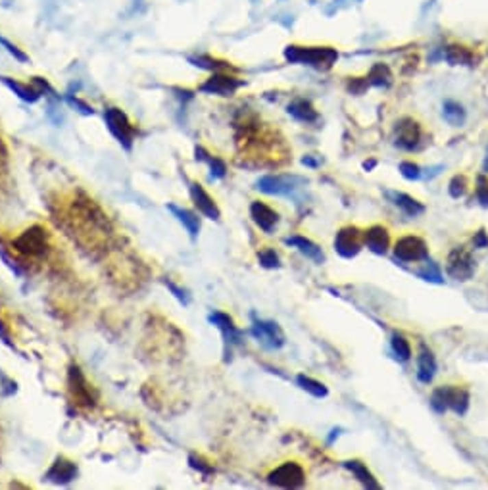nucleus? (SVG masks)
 <instances>
[{
  "mask_svg": "<svg viewBox=\"0 0 488 490\" xmlns=\"http://www.w3.org/2000/svg\"><path fill=\"white\" fill-rule=\"evenodd\" d=\"M444 58L452 66H475L477 56L465 47H459V45H450L444 50Z\"/></svg>",
  "mask_w": 488,
  "mask_h": 490,
  "instance_id": "24",
  "label": "nucleus"
},
{
  "mask_svg": "<svg viewBox=\"0 0 488 490\" xmlns=\"http://www.w3.org/2000/svg\"><path fill=\"white\" fill-rule=\"evenodd\" d=\"M69 391L73 394V398L77 400V404L83 406H95V396L90 394V387H88L87 379L83 377V373L77 365L69 367Z\"/></svg>",
  "mask_w": 488,
  "mask_h": 490,
  "instance_id": "13",
  "label": "nucleus"
},
{
  "mask_svg": "<svg viewBox=\"0 0 488 490\" xmlns=\"http://www.w3.org/2000/svg\"><path fill=\"white\" fill-rule=\"evenodd\" d=\"M367 87H369L367 77H354L350 79V83H348V90H350L352 95H363Z\"/></svg>",
  "mask_w": 488,
  "mask_h": 490,
  "instance_id": "38",
  "label": "nucleus"
},
{
  "mask_svg": "<svg viewBox=\"0 0 488 490\" xmlns=\"http://www.w3.org/2000/svg\"><path fill=\"white\" fill-rule=\"evenodd\" d=\"M391 346L394 356L400 360V362H408L411 358V346L408 343V339L400 333H394L391 339Z\"/></svg>",
  "mask_w": 488,
  "mask_h": 490,
  "instance_id": "31",
  "label": "nucleus"
},
{
  "mask_svg": "<svg viewBox=\"0 0 488 490\" xmlns=\"http://www.w3.org/2000/svg\"><path fill=\"white\" fill-rule=\"evenodd\" d=\"M260 264L264 265L265 269H275V267H279V256L275 254V250H264V252H260Z\"/></svg>",
  "mask_w": 488,
  "mask_h": 490,
  "instance_id": "36",
  "label": "nucleus"
},
{
  "mask_svg": "<svg viewBox=\"0 0 488 490\" xmlns=\"http://www.w3.org/2000/svg\"><path fill=\"white\" fill-rule=\"evenodd\" d=\"M483 169L488 173V148H487V158H485V166H483Z\"/></svg>",
  "mask_w": 488,
  "mask_h": 490,
  "instance_id": "47",
  "label": "nucleus"
},
{
  "mask_svg": "<svg viewBox=\"0 0 488 490\" xmlns=\"http://www.w3.org/2000/svg\"><path fill=\"white\" fill-rule=\"evenodd\" d=\"M104 119H106V125L110 129V133L119 140V145L131 150L133 148V140H135V127L131 125V121L127 119V116L117 108H106L104 112Z\"/></svg>",
  "mask_w": 488,
  "mask_h": 490,
  "instance_id": "7",
  "label": "nucleus"
},
{
  "mask_svg": "<svg viewBox=\"0 0 488 490\" xmlns=\"http://www.w3.org/2000/svg\"><path fill=\"white\" fill-rule=\"evenodd\" d=\"M196 160H202V162H208V164H210L212 179H221V177L227 175V166H225L223 160L212 158L210 154H206L204 148H196Z\"/></svg>",
  "mask_w": 488,
  "mask_h": 490,
  "instance_id": "30",
  "label": "nucleus"
},
{
  "mask_svg": "<svg viewBox=\"0 0 488 490\" xmlns=\"http://www.w3.org/2000/svg\"><path fill=\"white\" fill-rule=\"evenodd\" d=\"M167 210L173 214V216L183 223V227H185L186 231H188V235L193 236V238H196L198 236V233H200V217L196 216V214H193L191 210H185V208H179L175 206V204H169L167 206Z\"/></svg>",
  "mask_w": 488,
  "mask_h": 490,
  "instance_id": "25",
  "label": "nucleus"
},
{
  "mask_svg": "<svg viewBox=\"0 0 488 490\" xmlns=\"http://www.w3.org/2000/svg\"><path fill=\"white\" fill-rule=\"evenodd\" d=\"M442 118L444 121L452 125V127H461L465 123V118H467V112L465 108L456 102V100H446L444 106H442Z\"/></svg>",
  "mask_w": 488,
  "mask_h": 490,
  "instance_id": "26",
  "label": "nucleus"
},
{
  "mask_svg": "<svg viewBox=\"0 0 488 490\" xmlns=\"http://www.w3.org/2000/svg\"><path fill=\"white\" fill-rule=\"evenodd\" d=\"M286 112H289L294 119L302 121V123H315V121L319 119V114H317V110L313 108L312 102H310V100H304V98H298V100L291 102Z\"/></svg>",
  "mask_w": 488,
  "mask_h": 490,
  "instance_id": "23",
  "label": "nucleus"
},
{
  "mask_svg": "<svg viewBox=\"0 0 488 490\" xmlns=\"http://www.w3.org/2000/svg\"><path fill=\"white\" fill-rule=\"evenodd\" d=\"M191 62H193L195 66H198V68H204V69H219V68H223V66H227V64H221V62L210 58V56H198V58H191Z\"/></svg>",
  "mask_w": 488,
  "mask_h": 490,
  "instance_id": "37",
  "label": "nucleus"
},
{
  "mask_svg": "<svg viewBox=\"0 0 488 490\" xmlns=\"http://www.w3.org/2000/svg\"><path fill=\"white\" fill-rule=\"evenodd\" d=\"M306 183L308 181L298 175H264L256 183V188L271 196H291Z\"/></svg>",
  "mask_w": 488,
  "mask_h": 490,
  "instance_id": "6",
  "label": "nucleus"
},
{
  "mask_svg": "<svg viewBox=\"0 0 488 490\" xmlns=\"http://www.w3.org/2000/svg\"><path fill=\"white\" fill-rule=\"evenodd\" d=\"M475 246H477V248H485V246H488V236L485 231H478L477 235H475Z\"/></svg>",
  "mask_w": 488,
  "mask_h": 490,
  "instance_id": "42",
  "label": "nucleus"
},
{
  "mask_svg": "<svg viewBox=\"0 0 488 490\" xmlns=\"http://www.w3.org/2000/svg\"><path fill=\"white\" fill-rule=\"evenodd\" d=\"M467 188H469L467 177L463 175V173H459V175L452 177V181H450L448 185V193L452 198H461V196H465Z\"/></svg>",
  "mask_w": 488,
  "mask_h": 490,
  "instance_id": "33",
  "label": "nucleus"
},
{
  "mask_svg": "<svg viewBox=\"0 0 488 490\" xmlns=\"http://www.w3.org/2000/svg\"><path fill=\"white\" fill-rule=\"evenodd\" d=\"M284 245L296 248V250H298L300 254H304L306 258H310V260H313L315 264H323V262H325V254H323L321 248L315 245L313 241H310V238H306V236H300V235L286 236V238H284Z\"/></svg>",
  "mask_w": 488,
  "mask_h": 490,
  "instance_id": "19",
  "label": "nucleus"
},
{
  "mask_svg": "<svg viewBox=\"0 0 488 490\" xmlns=\"http://www.w3.org/2000/svg\"><path fill=\"white\" fill-rule=\"evenodd\" d=\"M400 173L402 177H406L408 181H419L421 177H423L421 167L417 166V164H413V162H402Z\"/></svg>",
  "mask_w": 488,
  "mask_h": 490,
  "instance_id": "34",
  "label": "nucleus"
},
{
  "mask_svg": "<svg viewBox=\"0 0 488 490\" xmlns=\"http://www.w3.org/2000/svg\"><path fill=\"white\" fill-rule=\"evenodd\" d=\"M296 382H298V387H300L302 391L310 392L315 398H325V396L329 394L327 387H325L323 382L315 381V379L308 377V375H298V377H296Z\"/></svg>",
  "mask_w": 488,
  "mask_h": 490,
  "instance_id": "29",
  "label": "nucleus"
},
{
  "mask_svg": "<svg viewBox=\"0 0 488 490\" xmlns=\"http://www.w3.org/2000/svg\"><path fill=\"white\" fill-rule=\"evenodd\" d=\"M367 81H369V85H373V87H391V69H389V66H385V64H375L371 71H369V75H367Z\"/></svg>",
  "mask_w": 488,
  "mask_h": 490,
  "instance_id": "28",
  "label": "nucleus"
},
{
  "mask_svg": "<svg viewBox=\"0 0 488 490\" xmlns=\"http://www.w3.org/2000/svg\"><path fill=\"white\" fill-rule=\"evenodd\" d=\"M387 196L392 200V204L396 208H400L406 216L417 217L421 214H425V206L421 204L419 200H415L413 196L406 195V193H396V191H389Z\"/></svg>",
  "mask_w": 488,
  "mask_h": 490,
  "instance_id": "20",
  "label": "nucleus"
},
{
  "mask_svg": "<svg viewBox=\"0 0 488 490\" xmlns=\"http://www.w3.org/2000/svg\"><path fill=\"white\" fill-rule=\"evenodd\" d=\"M77 477V465L73 461L66 460V458H58L52 463V467L47 473L45 479L54 482V485H68Z\"/></svg>",
  "mask_w": 488,
  "mask_h": 490,
  "instance_id": "17",
  "label": "nucleus"
},
{
  "mask_svg": "<svg viewBox=\"0 0 488 490\" xmlns=\"http://www.w3.org/2000/svg\"><path fill=\"white\" fill-rule=\"evenodd\" d=\"M346 469L350 471L352 475L356 477V479L360 480L361 485L365 487V489H371V490H379L381 489V485L377 482V479L373 477V473L369 469H367V465L363 463V461L360 460H348L342 463Z\"/></svg>",
  "mask_w": 488,
  "mask_h": 490,
  "instance_id": "22",
  "label": "nucleus"
},
{
  "mask_svg": "<svg viewBox=\"0 0 488 490\" xmlns=\"http://www.w3.org/2000/svg\"><path fill=\"white\" fill-rule=\"evenodd\" d=\"M361 245H363V233L356 225L342 227L334 236V250L346 260H352L360 254Z\"/></svg>",
  "mask_w": 488,
  "mask_h": 490,
  "instance_id": "9",
  "label": "nucleus"
},
{
  "mask_svg": "<svg viewBox=\"0 0 488 490\" xmlns=\"http://www.w3.org/2000/svg\"><path fill=\"white\" fill-rule=\"evenodd\" d=\"M437 375V360L427 346H421L417 356V379L425 384H429Z\"/></svg>",
  "mask_w": 488,
  "mask_h": 490,
  "instance_id": "21",
  "label": "nucleus"
},
{
  "mask_svg": "<svg viewBox=\"0 0 488 490\" xmlns=\"http://www.w3.org/2000/svg\"><path fill=\"white\" fill-rule=\"evenodd\" d=\"M363 245L371 250L373 254L385 256L391 248V233L382 225H373L363 233Z\"/></svg>",
  "mask_w": 488,
  "mask_h": 490,
  "instance_id": "14",
  "label": "nucleus"
},
{
  "mask_svg": "<svg viewBox=\"0 0 488 490\" xmlns=\"http://www.w3.org/2000/svg\"><path fill=\"white\" fill-rule=\"evenodd\" d=\"M341 432H342V429H332L331 434H329V439H327V444H332V442H334V439H339V437H341Z\"/></svg>",
  "mask_w": 488,
  "mask_h": 490,
  "instance_id": "44",
  "label": "nucleus"
},
{
  "mask_svg": "<svg viewBox=\"0 0 488 490\" xmlns=\"http://www.w3.org/2000/svg\"><path fill=\"white\" fill-rule=\"evenodd\" d=\"M363 167H365V169H373V167H375V162H373V160L371 162H365V164H363Z\"/></svg>",
  "mask_w": 488,
  "mask_h": 490,
  "instance_id": "46",
  "label": "nucleus"
},
{
  "mask_svg": "<svg viewBox=\"0 0 488 490\" xmlns=\"http://www.w3.org/2000/svg\"><path fill=\"white\" fill-rule=\"evenodd\" d=\"M250 333L254 334V339L258 343H262L265 348H269V350H279L281 346H284L283 329L279 327V323H275V321L252 317V329H250Z\"/></svg>",
  "mask_w": 488,
  "mask_h": 490,
  "instance_id": "8",
  "label": "nucleus"
},
{
  "mask_svg": "<svg viewBox=\"0 0 488 490\" xmlns=\"http://www.w3.org/2000/svg\"><path fill=\"white\" fill-rule=\"evenodd\" d=\"M208 321L212 325H215L221 333H223V339L227 344H239L241 339H243V333L236 329L234 325L233 317H229L223 312H214V314L208 315Z\"/></svg>",
  "mask_w": 488,
  "mask_h": 490,
  "instance_id": "18",
  "label": "nucleus"
},
{
  "mask_svg": "<svg viewBox=\"0 0 488 490\" xmlns=\"http://www.w3.org/2000/svg\"><path fill=\"white\" fill-rule=\"evenodd\" d=\"M302 164H304V166H310V167H319V162H315V160H312V156L302 158Z\"/></svg>",
  "mask_w": 488,
  "mask_h": 490,
  "instance_id": "43",
  "label": "nucleus"
},
{
  "mask_svg": "<svg viewBox=\"0 0 488 490\" xmlns=\"http://www.w3.org/2000/svg\"><path fill=\"white\" fill-rule=\"evenodd\" d=\"M2 83H4L8 88H12L14 95H18V97H20L21 100H25V102H37V100L40 98L39 88L23 85V83H20V81H12L10 77H2Z\"/></svg>",
  "mask_w": 488,
  "mask_h": 490,
  "instance_id": "27",
  "label": "nucleus"
},
{
  "mask_svg": "<svg viewBox=\"0 0 488 490\" xmlns=\"http://www.w3.org/2000/svg\"><path fill=\"white\" fill-rule=\"evenodd\" d=\"M475 260L471 258L467 250L463 248H454L448 256L446 262V271L452 279L456 281H469L473 273H475Z\"/></svg>",
  "mask_w": 488,
  "mask_h": 490,
  "instance_id": "10",
  "label": "nucleus"
},
{
  "mask_svg": "<svg viewBox=\"0 0 488 490\" xmlns=\"http://www.w3.org/2000/svg\"><path fill=\"white\" fill-rule=\"evenodd\" d=\"M417 277H421L423 281H429V283L435 284H442L444 279H442V271H440L439 264H435L432 260H425V265L417 269Z\"/></svg>",
  "mask_w": 488,
  "mask_h": 490,
  "instance_id": "32",
  "label": "nucleus"
},
{
  "mask_svg": "<svg viewBox=\"0 0 488 490\" xmlns=\"http://www.w3.org/2000/svg\"><path fill=\"white\" fill-rule=\"evenodd\" d=\"M430 406L437 413H444L452 410L458 415H465L469 410V392L461 387H439L430 394Z\"/></svg>",
  "mask_w": 488,
  "mask_h": 490,
  "instance_id": "2",
  "label": "nucleus"
},
{
  "mask_svg": "<svg viewBox=\"0 0 488 490\" xmlns=\"http://www.w3.org/2000/svg\"><path fill=\"white\" fill-rule=\"evenodd\" d=\"M267 482L279 489H300L306 482V471L300 463L286 461L267 475Z\"/></svg>",
  "mask_w": 488,
  "mask_h": 490,
  "instance_id": "4",
  "label": "nucleus"
},
{
  "mask_svg": "<svg viewBox=\"0 0 488 490\" xmlns=\"http://www.w3.org/2000/svg\"><path fill=\"white\" fill-rule=\"evenodd\" d=\"M188 461H191V465L195 467V469H198L202 475H210V473H214V469L210 467V465H206L204 461L200 460V458H196V456H191L188 458Z\"/></svg>",
  "mask_w": 488,
  "mask_h": 490,
  "instance_id": "39",
  "label": "nucleus"
},
{
  "mask_svg": "<svg viewBox=\"0 0 488 490\" xmlns=\"http://www.w3.org/2000/svg\"><path fill=\"white\" fill-rule=\"evenodd\" d=\"M191 198H193V202H195V206L198 208V212L200 214H204L208 219H214V221H217L219 217H221V212H219V208H217V204H215V200L212 198V196L208 195L204 191V186L198 185V183H191Z\"/></svg>",
  "mask_w": 488,
  "mask_h": 490,
  "instance_id": "15",
  "label": "nucleus"
},
{
  "mask_svg": "<svg viewBox=\"0 0 488 490\" xmlns=\"http://www.w3.org/2000/svg\"><path fill=\"white\" fill-rule=\"evenodd\" d=\"M421 143V127L415 119L404 118L396 121L394 127V145L402 150H415Z\"/></svg>",
  "mask_w": 488,
  "mask_h": 490,
  "instance_id": "11",
  "label": "nucleus"
},
{
  "mask_svg": "<svg viewBox=\"0 0 488 490\" xmlns=\"http://www.w3.org/2000/svg\"><path fill=\"white\" fill-rule=\"evenodd\" d=\"M440 169H442V166H437V167H430V173H427V179H432V177H437L440 173Z\"/></svg>",
  "mask_w": 488,
  "mask_h": 490,
  "instance_id": "45",
  "label": "nucleus"
},
{
  "mask_svg": "<svg viewBox=\"0 0 488 490\" xmlns=\"http://www.w3.org/2000/svg\"><path fill=\"white\" fill-rule=\"evenodd\" d=\"M167 286H169V291L175 294V298H179V302H183V304H188V296H186L185 291H181V289H177L173 283H167Z\"/></svg>",
  "mask_w": 488,
  "mask_h": 490,
  "instance_id": "40",
  "label": "nucleus"
},
{
  "mask_svg": "<svg viewBox=\"0 0 488 490\" xmlns=\"http://www.w3.org/2000/svg\"><path fill=\"white\" fill-rule=\"evenodd\" d=\"M244 83L241 79L223 75V73H214L206 83L200 85V90L206 95H219V97H231L236 88L243 87Z\"/></svg>",
  "mask_w": 488,
  "mask_h": 490,
  "instance_id": "12",
  "label": "nucleus"
},
{
  "mask_svg": "<svg viewBox=\"0 0 488 490\" xmlns=\"http://www.w3.org/2000/svg\"><path fill=\"white\" fill-rule=\"evenodd\" d=\"M68 102L71 104V106H77V108H81V112L83 114H87V116H90L93 114V108H88L87 104H83L81 100H77V98H68Z\"/></svg>",
  "mask_w": 488,
  "mask_h": 490,
  "instance_id": "41",
  "label": "nucleus"
},
{
  "mask_svg": "<svg viewBox=\"0 0 488 490\" xmlns=\"http://www.w3.org/2000/svg\"><path fill=\"white\" fill-rule=\"evenodd\" d=\"M475 196H477V200H478V204H480V206L488 208V179H487V175L477 177V191H475Z\"/></svg>",
  "mask_w": 488,
  "mask_h": 490,
  "instance_id": "35",
  "label": "nucleus"
},
{
  "mask_svg": "<svg viewBox=\"0 0 488 490\" xmlns=\"http://www.w3.org/2000/svg\"><path fill=\"white\" fill-rule=\"evenodd\" d=\"M284 58L291 64H304L315 69H331L339 60V52L332 47H286Z\"/></svg>",
  "mask_w": 488,
  "mask_h": 490,
  "instance_id": "1",
  "label": "nucleus"
},
{
  "mask_svg": "<svg viewBox=\"0 0 488 490\" xmlns=\"http://www.w3.org/2000/svg\"><path fill=\"white\" fill-rule=\"evenodd\" d=\"M250 216L254 219L256 225L260 227L264 233H271L275 227H277V223H279V214L275 212L273 208H269L267 204H264V202H260V200L252 202Z\"/></svg>",
  "mask_w": 488,
  "mask_h": 490,
  "instance_id": "16",
  "label": "nucleus"
},
{
  "mask_svg": "<svg viewBox=\"0 0 488 490\" xmlns=\"http://www.w3.org/2000/svg\"><path fill=\"white\" fill-rule=\"evenodd\" d=\"M12 246L23 256H31V258H39V256L47 254L49 250V235L47 231L39 225H33L29 229H25L21 233Z\"/></svg>",
  "mask_w": 488,
  "mask_h": 490,
  "instance_id": "3",
  "label": "nucleus"
},
{
  "mask_svg": "<svg viewBox=\"0 0 488 490\" xmlns=\"http://www.w3.org/2000/svg\"><path fill=\"white\" fill-rule=\"evenodd\" d=\"M429 258V246L427 243L415 235H406L396 241L394 245V260L402 264L410 262H425Z\"/></svg>",
  "mask_w": 488,
  "mask_h": 490,
  "instance_id": "5",
  "label": "nucleus"
}]
</instances>
